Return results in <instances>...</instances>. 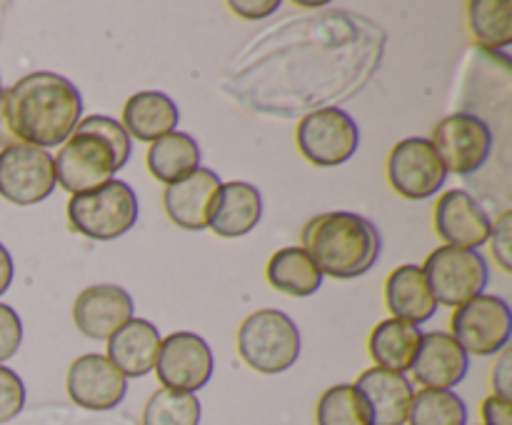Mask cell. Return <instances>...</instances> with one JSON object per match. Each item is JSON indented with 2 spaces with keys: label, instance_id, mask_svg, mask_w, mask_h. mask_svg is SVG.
I'll return each instance as SVG.
<instances>
[{
  "label": "cell",
  "instance_id": "1",
  "mask_svg": "<svg viewBox=\"0 0 512 425\" xmlns=\"http://www.w3.org/2000/svg\"><path fill=\"white\" fill-rule=\"evenodd\" d=\"M3 103L15 140L43 150L63 145L83 115V98L73 80L50 70L20 78L3 90Z\"/></svg>",
  "mask_w": 512,
  "mask_h": 425
},
{
  "label": "cell",
  "instance_id": "2",
  "mask_svg": "<svg viewBox=\"0 0 512 425\" xmlns=\"http://www.w3.org/2000/svg\"><path fill=\"white\" fill-rule=\"evenodd\" d=\"M133 153L130 135L110 115L80 118L78 128L53 158L55 183L70 195L110 183Z\"/></svg>",
  "mask_w": 512,
  "mask_h": 425
},
{
  "label": "cell",
  "instance_id": "3",
  "mask_svg": "<svg viewBox=\"0 0 512 425\" xmlns=\"http://www.w3.org/2000/svg\"><path fill=\"white\" fill-rule=\"evenodd\" d=\"M300 248L313 258L318 270L330 278H360L378 263L383 238L373 220L350 210L320 213L303 228Z\"/></svg>",
  "mask_w": 512,
  "mask_h": 425
},
{
  "label": "cell",
  "instance_id": "4",
  "mask_svg": "<svg viewBox=\"0 0 512 425\" xmlns=\"http://www.w3.org/2000/svg\"><path fill=\"white\" fill-rule=\"evenodd\" d=\"M300 348L303 340L298 325L278 308L255 310L238 328V353L255 373H285L298 363Z\"/></svg>",
  "mask_w": 512,
  "mask_h": 425
},
{
  "label": "cell",
  "instance_id": "5",
  "mask_svg": "<svg viewBox=\"0 0 512 425\" xmlns=\"http://www.w3.org/2000/svg\"><path fill=\"white\" fill-rule=\"evenodd\" d=\"M138 195L125 180H110L100 188L70 195L68 220L75 233L90 240H115L138 223Z\"/></svg>",
  "mask_w": 512,
  "mask_h": 425
},
{
  "label": "cell",
  "instance_id": "6",
  "mask_svg": "<svg viewBox=\"0 0 512 425\" xmlns=\"http://www.w3.org/2000/svg\"><path fill=\"white\" fill-rule=\"evenodd\" d=\"M435 303L460 308L485 290L490 280L488 260L478 250L440 245L420 265Z\"/></svg>",
  "mask_w": 512,
  "mask_h": 425
},
{
  "label": "cell",
  "instance_id": "7",
  "mask_svg": "<svg viewBox=\"0 0 512 425\" xmlns=\"http://www.w3.org/2000/svg\"><path fill=\"white\" fill-rule=\"evenodd\" d=\"M450 335L465 350V355H498L508 348L512 335V313L508 300L500 295L480 293L455 308L450 318Z\"/></svg>",
  "mask_w": 512,
  "mask_h": 425
},
{
  "label": "cell",
  "instance_id": "8",
  "mask_svg": "<svg viewBox=\"0 0 512 425\" xmlns=\"http://www.w3.org/2000/svg\"><path fill=\"white\" fill-rule=\"evenodd\" d=\"M300 155L318 168L348 163L360 145V128L353 115L340 108H320L305 115L295 128Z\"/></svg>",
  "mask_w": 512,
  "mask_h": 425
},
{
  "label": "cell",
  "instance_id": "9",
  "mask_svg": "<svg viewBox=\"0 0 512 425\" xmlns=\"http://www.w3.org/2000/svg\"><path fill=\"white\" fill-rule=\"evenodd\" d=\"M435 153L445 173L473 175L488 163L495 135L483 118L473 113H450L433 130Z\"/></svg>",
  "mask_w": 512,
  "mask_h": 425
},
{
  "label": "cell",
  "instance_id": "10",
  "mask_svg": "<svg viewBox=\"0 0 512 425\" xmlns=\"http://www.w3.org/2000/svg\"><path fill=\"white\" fill-rule=\"evenodd\" d=\"M53 155L28 143L0 150V198L13 205L43 203L55 190Z\"/></svg>",
  "mask_w": 512,
  "mask_h": 425
},
{
  "label": "cell",
  "instance_id": "11",
  "mask_svg": "<svg viewBox=\"0 0 512 425\" xmlns=\"http://www.w3.org/2000/svg\"><path fill=\"white\" fill-rule=\"evenodd\" d=\"M215 373V358L208 340L190 330H178L160 340L155 375L160 385L180 393H198Z\"/></svg>",
  "mask_w": 512,
  "mask_h": 425
},
{
  "label": "cell",
  "instance_id": "12",
  "mask_svg": "<svg viewBox=\"0 0 512 425\" xmlns=\"http://www.w3.org/2000/svg\"><path fill=\"white\" fill-rule=\"evenodd\" d=\"M385 173H388L390 188L405 200L430 198L448 180V173H445L430 138H420V135L393 145L388 163H385Z\"/></svg>",
  "mask_w": 512,
  "mask_h": 425
},
{
  "label": "cell",
  "instance_id": "13",
  "mask_svg": "<svg viewBox=\"0 0 512 425\" xmlns=\"http://www.w3.org/2000/svg\"><path fill=\"white\" fill-rule=\"evenodd\" d=\"M70 400L85 410H113L128 393V378L103 353H85L65 375Z\"/></svg>",
  "mask_w": 512,
  "mask_h": 425
},
{
  "label": "cell",
  "instance_id": "14",
  "mask_svg": "<svg viewBox=\"0 0 512 425\" xmlns=\"http://www.w3.org/2000/svg\"><path fill=\"white\" fill-rule=\"evenodd\" d=\"M435 233L445 245L465 250H478L490 238L488 210L473 198V193L463 188H453L443 193L435 203Z\"/></svg>",
  "mask_w": 512,
  "mask_h": 425
},
{
  "label": "cell",
  "instance_id": "15",
  "mask_svg": "<svg viewBox=\"0 0 512 425\" xmlns=\"http://www.w3.org/2000/svg\"><path fill=\"white\" fill-rule=\"evenodd\" d=\"M135 313L133 295L120 285L100 283L78 293L73 303V323L85 338L108 340Z\"/></svg>",
  "mask_w": 512,
  "mask_h": 425
},
{
  "label": "cell",
  "instance_id": "16",
  "mask_svg": "<svg viewBox=\"0 0 512 425\" xmlns=\"http://www.w3.org/2000/svg\"><path fill=\"white\" fill-rule=\"evenodd\" d=\"M413 378L423 388L430 390H453L465 380L470 370V358L465 350L453 340V335L443 330L423 333L415 353Z\"/></svg>",
  "mask_w": 512,
  "mask_h": 425
},
{
  "label": "cell",
  "instance_id": "17",
  "mask_svg": "<svg viewBox=\"0 0 512 425\" xmlns=\"http://www.w3.org/2000/svg\"><path fill=\"white\" fill-rule=\"evenodd\" d=\"M220 185H223V180L210 168H198L188 178L165 185V215L183 230H205L210 223V213H213Z\"/></svg>",
  "mask_w": 512,
  "mask_h": 425
},
{
  "label": "cell",
  "instance_id": "18",
  "mask_svg": "<svg viewBox=\"0 0 512 425\" xmlns=\"http://www.w3.org/2000/svg\"><path fill=\"white\" fill-rule=\"evenodd\" d=\"M355 388L370 410V425H405L413 403V380L385 368H368L358 375Z\"/></svg>",
  "mask_w": 512,
  "mask_h": 425
},
{
  "label": "cell",
  "instance_id": "19",
  "mask_svg": "<svg viewBox=\"0 0 512 425\" xmlns=\"http://www.w3.org/2000/svg\"><path fill=\"white\" fill-rule=\"evenodd\" d=\"M160 330L145 318H130L108 338L105 358L125 375V378H143L153 373L160 353Z\"/></svg>",
  "mask_w": 512,
  "mask_h": 425
},
{
  "label": "cell",
  "instance_id": "20",
  "mask_svg": "<svg viewBox=\"0 0 512 425\" xmlns=\"http://www.w3.org/2000/svg\"><path fill=\"white\" fill-rule=\"evenodd\" d=\"M263 218V195L253 183L230 180L218 188L208 228L218 238H243Z\"/></svg>",
  "mask_w": 512,
  "mask_h": 425
},
{
  "label": "cell",
  "instance_id": "21",
  "mask_svg": "<svg viewBox=\"0 0 512 425\" xmlns=\"http://www.w3.org/2000/svg\"><path fill=\"white\" fill-rule=\"evenodd\" d=\"M180 110L170 95L160 90H140L123 105V128L140 143H155L178 128Z\"/></svg>",
  "mask_w": 512,
  "mask_h": 425
},
{
  "label": "cell",
  "instance_id": "22",
  "mask_svg": "<svg viewBox=\"0 0 512 425\" xmlns=\"http://www.w3.org/2000/svg\"><path fill=\"white\" fill-rule=\"evenodd\" d=\"M385 305L393 313V318L405 320L410 325H423L438 313L433 293L420 265L405 263L398 265L385 280Z\"/></svg>",
  "mask_w": 512,
  "mask_h": 425
},
{
  "label": "cell",
  "instance_id": "23",
  "mask_svg": "<svg viewBox=\"0 0 512 425\" xmlns=\"http://www.w3.org/2000/svg\"><path fill=\"white\" fill-rule=\"evenodd\" d=\"M423 333L418 325H410L405 320L388 318L380 320L368 338L370 358L375 360V368L393 370V373H408L413 365L415 353Z\"/></svg>",
  "mask_w": 512,
  "mask_h": 425
},
{
  "label": "cell",
  "instance_id": "24",
  "mask_svg": "<svg viewBox=\"0 0 512 425\" xmlns=\"http://www.w3.org/2000/svg\"><path fill=\"white\" fill-rule=\"evenodd\" d=\"M265 278L278 293L290 298H310L323 285V273L300 245L275 250L265 268Z\"/></svg>",
  "mask_w": 512,
  "mask_h": 425
},
{
  "label": "cell",
  "instance_id": "25",
  "mask_svg": "<svg viewBox=\"0 0 512 425\" xmlns=\"http://www.w3.org/2000/svg\"><path fill=\"white\" fill-rule=\"evenodd\" d=\"M200 158L203 153H200L198 140L180 130H173L165 138L150 143L148 153H145L150 175L163 185H173L195 173L200 168Z\"/></svg>",
  "mask_w": 512,
  "mask_h": 425
},
{
  "label": "cell",
  "instance_id": "26",
  "mask_svg": "<svg viewBox=\"0 0 512 425\" xmlns=\"http://www.w3.org/2000/svg\"><path fill=\"white\" fill-rule=\"evenodd\" d=\"M468 25L473 38L490 50L512 43V3L508 0H473L468 3Z\"/></svg>",
  "mask_w": 512,
  "mask_h": 425
},
{
  "label": "cell",
  "instance_id": "27",
  "mask_svg": "<svg viewBox=\"0 0 512 425\" xmlns=\"http://www.w3.org/2000/svg\"><path fill=\"white\" fill-rule=\"evenodd\" d=\"M408 425H468V405L453 390H415Z\"/></svg>",
  "mask_w": 512,
  "mask_h": 425
},
{
  "label": "cell",
  "instance_id": "28",
  "mask_svg": "<svg viewBox=\"0 0 512 425\" xmlns=\"http://www.w3.org/2000/svg\"><path fill=\"white\" fill-rule=\"evenodd\" d=\"M318 425H370V410L353 383H340L325 390L315 408Z\"/></svg>",
  "mask_w": 512,
  "mask_h": 425
},
{
  "label": "cell",
  "instance_id": "29",
  "mask_svg": "<svg viewBox=\"0 0 512 425\" xmlns=\"http://www.w3.org/2000/svg\"><path fill=\"white\" fill-rule=\"evenodd\" d=\"M200 400L195 393L158 388L143 410V425H200Z\"/></svg>",
  "mask_w": 512,
  "mask_h": 425
},
{
  "label": "cell",
  "instance_id": "30",
  "mask_svg": "<svg viewBox=\"0 0 512 425\" xmlns=\"http://www.w3.org/2000/svg\"><path fill=\"white\" fill-rule=\"evenodd\" d=\"M25 405V383L15 370L0 365V425L18 418Z\"/></svg>",
  "mask_w": 512,
  "mask_h": 425
},
{
  "label": "cell",
  "instance_id": "31",
  "mask_svg": "<svg viewBox=\"0 0 512 425\" xmlns=\"http://www.w3.org/2000/svg\"><path fill=\"white\" fill-rule=\"evenodd\" d=\"M490 248H493V258L503 273H512V213L505 210L500 218L490 225Z\"/></svg>",
  "mask_w": 512,
  "mask_h": 425
},
{
  "label": "cell",
  "instance_id": "32",
  "mask_svg": "<svg viewBox=\"0 0 512 425\" xmlns=\"http://www.w3.org/2000/svg\"><path fill=\"white\" fill-rule=\"evenodd\" d=\"M23 343V320L15 308L0 303V365L13 358Z\"/></svg>",
  "mask_w": 512,
  "mask_h": 425
},
{
  "label": "cell",
  "instance_id": "33",
  "mask_svg": "<svg viewBox=\"0 0 512 425\" xmlns=\"http://www.w3.org/2000/svg\"><path fill=\"white\" fill-rule=\"evenodd\" d=\"M500 358L493 368V395L512 400V350L508 348L500 350Z\"/></svg>",
  "mask_w": 512,
  "mask_h": 425
},
{
  "label": "cell",
  "instance_id": "34",
  "mask_svg": "<svg viewBox=\"0 0 512 425\" xmlns=\"http://www.w3.org/2000/svg\"><path fill=\"white\" fill-rule=\"evenodd\" d=\"M480 413H483V425H512V400L488 395Z\"/></svg>",
  "mask_w": 512,
  "mask_h": 425
},
{
  "label": "cell",
  "instance_id": "35",
  "mask_svg": "<svg viewBox=\"0 0 512 425\" xmlns=\"http://www.w3.org/2000/svg\"><path fill=\"white\" fill-rule=\"evenodd\" d=\"M228 8L245 20H260L273 15L280 8V0H230Z\"/></svg>",
  "mask_w": 512,
  "mask_h": 425
},
{
  "label": "cell",
  "instance_id": "36",
  "mask_svg": "<svg viewBox=\"0 0 512 425\" xmlns=\"http://www.w3.org/2000/svg\"><path fill=\"white\" fill-rule=\"evenodd\" d=\"M13 275H15L13 255H10L8 248L0 243V295L8 293V288L13 285Z\"/></svg>",
  "mask_w": 512,
  "mask_h": 425
},
{
  "label": "cell",
  "instance_id": "37",
  "mask_svg": "<svg viewBox=\"0 0 512 425\" xmlns=\"http://www.w3.org/2000/svg\"><path fill=\"white\" fill-rule=\"evenodd\" d=\"M18 140H15L13 130H10L8 125V115H5V103H3V93H0V148H10V145H15Z\"/></svg>",
  "mask_w": 512,
  "mask_h": 425
},
{
  "label": "cell",
  "instance_id": "38",
  "mask_svg": "<svg viewBox=\"0 0 512 425\" xmlns=\"http://www.w3.org/2000/svg\"><path fill=\"white\" fill-rule=\"evenodd\" d=\"M0 93H3V80H0Z\"/></svg>",
  "mask_w": 512,
  "mask_h": 425
}]
</instances>
